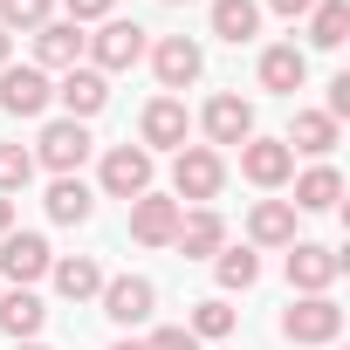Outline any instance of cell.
<instances>
[{"mask_svg":"<svg viewBox=\"0 0 350 350\" xmlns=\"http://www.w3.org/2000/svg\"><path fill=\"white\" fill-rule=\"evenodd\" d=\"M247 241H254V247H288V241H295V206H288V200H254Z\"/></svg>","mask_w":350,"mask_h":350,"instance_id":"obj_20","label":"cell"},{"mask_svg":"<svg viewBox=\"0 0 350 350\" xmlns=\"http://www.w3.org/2000/svg\"><path fill=\"white\" fill-rule=\"evenodd\" d=\"M336 200H343V172H336V165H309L302 179H295V200H288V206H295V213H329Z\"/></svg>","mask_w":350,"mask_h":350,"instance_id":"obj_21","label":"cell"},{"mask_svg":"<svg viewBox=\"0 0 350 350\" xmlns=\"http://www.w3.org/2000/svg\"><path fill=\"white\" fill-rule=\"evenodd\" d=\"M172 247L193 254V261H213V254L227 247V220H220L213 206H193V213H179V234H172Z\"/></svg>","mask_w":350,"mask_h":350,"instance_id":"obj_16","label":"cell"},{"mask_svg":"<svg viewBox=\"0 0 350 350\" xmlns=\"http://www.w3.org/2000/svg\"><path fill=\"white\" fill-rule=\"evenodd\" d=\"M186 131H193V117H186V103H179V96H151V103H144V117H137L144 151H179V144H186Z\"/></svg>","mask_w":350,"mask_h":350,"instance_id":"obj_14","label":"cell"},{"mask_svg":"<svg viewBox=\"0 0 350 350\" xmlns=\"http://www.w3.org/2000/svg\"><path fill=\"white\" fill-rule=\"evenodd\" d=\"M49 103H55V83L35 62H8V69H0V110H8V117H42Z\"/></svg>","mask_w":350,"mask_h":350,"instance_id":"obj_6","label":"cell"},{"mask_svg":"<svg viewBox=\"0 0 350 350\" xmlns=\"http://www.w3.org/2000/svg\"><path fill=\"white\" fill-rule=\"evenodd\" d=\"M323 117H329V124H336V117H350V76H336V83H329V110H323Z\"/></svg>","mask_w":350,"mask_h":350,"instance_id":"obj_33","label":"cell"},{"mask_svg":"<svg viewBox=\"0 0 350 350\" xmlns=\"http://www.w3.org/2000/svg\"><path fill=\"white\" fill-rule=\"evenodd\" d=\"M14 350H49V343H14Z\"/></svg>","mask_w":350,"mask_h":350,"instance_id":"obj_38","label":"cell"},{"mask_svg":"<svg viewBox=\"0 0 350 350\" xmlns=\"http://www.w3.org/2000/svg\"><path fill=\"white\" fill-rule=\"evenodd\" d=\"M151 76H158L165 90H186V83H200V76H206V55H200V42H193V35H165V42L151 49Z\"/></svg>","mask_w":350,"mask_h":350,"instance_id":"obj_13","label":"cell"},{"mask_svg":"<svg viewBox=\"0 0 350 350\" xmlns=\"http://www.w3.org/2000/svg\"><path fill=\"white\" fill-rule=\"evenodd\" d=\"M62 8H69V21L83 28V21H110V14H117V0H62Z\"/></svg>","mask_w":350,"mask_h":350,"instance_id":"obj_32","label":"cell"},{"mask_svg":"<svg viewBox=\"0 0 350 350\" xmlns=\"http://www.w3.org/2000/svg\"><path fill=\"white\" fill-rule=\"evenodd\" d=\"M83 62V28L76 21H42L35 28V69L49 76V69H76Z\"/></svg>","mask_w":350,"mask_h":350,"instance_id":"obj_17","label":"cell"},{"mask_svg":"<svg viewBox=\"0 0 350 350\" xmlns=\"http://www.w3.org/2000/svg\"><path fill=\"white\" fill-rule=\"evenodd\" d=\"M83 158H90V131H83L76 117L42 124V137H35V165H49L55 179H76V172H83Z\"/></svg>","mask_w":350,"mask_h":350,"instance_id":"obj_3","label":"cell"},{"mask_svg":"<svg viewBox=\"0 0 350 350\" xmlns=\"http://www.w3.org/2000/svg\"><path fill=\"white\" fill-rule=\"evenodd\" d=\"M151 309H158V288H151L144 275H117V282H103V316H110L117 329L151 323Z\"/></svg>","mask_w":350,"mask_h":350,"instance_id":"obj_12","label":"cell"},{"mask_svg":"<svg viewBox=\"0 0 350 350\" xmlns=\"http://www.w3.org/2000/svg\"><path fill=\"white\" fill-rule=\"evenodd\" d=\"M144 350H200V336H193L186 323H165V329H151V336H144Z\"/></svg>","mask_w":350,"mask_h":350,"instance_id":"obj_31","label":"cell"},{"mask_svg":"<svg viewBox=\"0 0 350 350\" xmlns=\"http://www.w3.org/2000/svg\"><path fill=\"white\" fill-rule=\"evenodd\" d=\"M213 35L220 42H254L261 35V8H254V0H213Z\"/></svg>","mask_w":350,"mask_h":350,"instance_id":"obj_24","label":"cell"},{"mask_svg":"<svg viewBox=\"0 0 350 350\" xmlns=\"http://www.w3.org/2000/svg\"><path fill=\"white\" fill-rule=\"evenodd\" d=\"M144 49H151V42H144V28H137V21H117V14H110V21H96V35H83V55H90V69H96V76L137 69V62H144Z\"/></svg>","mask_w":350,"mask_h":350,"instance_id":"obj_2","label":"cell"},{"mask_svg":"<svg viewBox=\"0 0 350 350\" xmlns=\"http://www.w3.org/2000/svg\"><path fill=\"white\" fill-rule=\"evenodd\" d=\"M35 179V151L28 144H0V193H21Z\"/></svg>","mask_w":350,"mask_h":350,"instance_id":"obj_30","label":"cell"},{"mask_svg":"<svg viewBox=\"0 0 350 350\" xmlns=\"http://www.w3.org/2000/svg\"><path fill=\"white\" fill-rule=\"evenodd\" d=\"M309 83V55L295 49V42H275V49H261V90H275V96H295Z\"/></svg>","mask_w":350,"mask_h":350,"instance_id":"obj_18","label":"cell"},{"mask_svg":"<svg viewBox=\"0 0 350 350\" xmlns=\"http://www.w3.org/2000/svg\"><path fill=\"white\" fill-rule=\"evenodd\" d=\"M200 131H206L213 151H220V144H247V137H254V103L234 96V90H220V96L200 110Z\"/></svg>","mask_w":350,"mask_h":350,"instance_id":"obj_8","label":"cell"},{"mask_svg":"<svg viewBox=\"0 0 350 350\" xmlns=\"http://www.w3.org/2000/svg\"><path fill=\"white\" fill-rule=\"evenodd\" d=\"M96 179H103L110 200H137V193H151V151H144V144H110Z\"/></svg>","mask_w":350,"mask_h":350,"instance_id":"obj_7","label":"cell"},{"mask_svg":"<svg viewBox=\"0 0 350 350\" xmlns=\"http://www.w3.org/2000/svg\"><path fill=\"white\" fill-rule=\"evenodd\" d=\"M282 336H288V343H336V336H343V309H336L329 295H295V302L282 309Z\"/></svg>","mask_w":350,"mask_h":350,"instance_id":"obj_4","label":"cell"},{"mask_svg":"<svg viewBox=\"0 0 350 350\" xmlns=\"http://www.w3.org/2000/svg\"><path fill=\"white\" fill-rule=\"evenodd\" d=\"M8 234H14V200L0 193V241H8Z\"/></svg>","mask_w":350,"mask_h":350,"instance_id":"obj_35","label":"cell"},{"mask_svg":"<svg viewBox=\"0 0 350 350\" xmlns=\"http://www.w3.org/2000/svg\"><path fill=\"white\" fill-rule=\"evenodd\" d=\"M110 350H144V343H137V336H117V343H110Z\"/></svg>","mask_w":350,"mask_h":350,"instance_id":"obj_37","label":"cell"},{"mask_svg":"<svg viewBox=\"0 0 350 350\" xmlns=\"http://www.w3.org/2000/svg\"><path fill=\"white\" fill-rule=\"evenodd\" d=\"M343 275V254L323 241H288V288L295 295H329V282Z\"/></svg>","mask_w":350,"mask_h":350,"instance_id":"obj_5","label":"cell"},{"mask_svg":"<svg viewBox=\"0 0 350 350\" xmlns=\"http://www.w3.org/2000/svg\"><path fill=\"white\" fill-rule=\"evenodd\" d=\"M165 8H186V0H165Z\"/></svg>","mask_w":350,"mask_h":350,"instance_id":"obj_39","label":"cell"},{"mask_svg":"<svg viewBox=\"0 0 350 350\" xmlns=\"http://www.w3.org/2000/svg\"><path fill=\"white\" fill-rule=\"evenodd\" d=\"M288 151H302V158H329L336 151V124L323 117V110H295V124H288V137H282Z\"/></svg>","mask_w":350,"mask_h":350,"instance_id":"obj_22","label":"cell"},{"mask_svg":"<svg viewBox=\"0 0 350 350\" xmlns=\"http://www.w3.org/2000/svg\"><path fill=\"white\" fill-rule=\"evenodd\" d=\"M186 329H193L200 343H213V336H234V309H227V295H206V302H193Z\"/></svg>","mask_w":350,"mask_h":350,"instance_id":"obj_28","label":"cell"},{"mask_svg":"<svg viewBox=\"0 0 350 350\" xmlns=\"http://www.w3.org/2000/svg\"><path fill=\"white\" fill-rule=\"evenodd\" d=\"M90 213H96V193H90L83 179H55V186H49V220H55V227H83Z\"/></svg>","mask_w":350,"mask_h":350,"instance_id":"obj_23","label":"cell"},{"mask_svg":"<svg viewBox=\"0 0 350 350\" xmlns=\"http://www.w3.org/2000/svg\"><path fill=\"white\" fill-rule=\"evenodd\" d=\"M241 172H247V186L275 193V186L295 179V151H288L282 137H247V144H241Z\"/></svg>","mask_w":350,"mask_h":350,"instance_id":"obj_9","label":"cell"},{"mask_svg":"<svg viewBox=\"0 0 350 350\" xmlns=\"http://www.w3.org/2000/svg\"><path fill=\"white\" fill-rule=\"evenodd\" d=\"M213 275H220V288H254L261 282V254L254 247H220L213 254Z\"/></svg>","mask_w":350,"mask_h":350,"instance_id":"obj_27","label":"cell"},{"mask_svg":"<svg viewBox=\"0 0 350 350\" xmlns=\"http://www.w3.org/2000/svg\"><path fill=\"white\" fill-rule=\"evenodd\" d=\"M220 186H227V158L213 144H179V151H172V200L206 206Z\"/></svg>","mask_w":350,"mask_h":350,"instance_id":"obj_1","label":"cell"},{"mask_svg":"<svg viewBox=\"0 0 350 350\" xmlns=\"http://www.w3.org/2000/svg\"><path fill=\"white\" fill-rule=\"evenodd\" d=\"M49 268H55V254H49V241H42V234H8V241H0V282L35 288Z\"/></svg>","mask_w":350,"mask_h":350,"instance_id":"obj_10","label":"cell"},{"mask_svg":"<svg viewBox=\"0 0 350 350\" xmlns=\"http://www.w3.org/2000/svg\"><path fill=\"white\" fill-rule=\"evenodd\" d=\"M316 0H268V14H282V21H295V14H309Z\"/></svg>","mask_w":350,"mask_h":350,"instance_id":"obj_34","label":"cell"},{"mask_svg":"<svg viewBox=\"0 0 350 350\" xmlns=\"http://www.w3.org/2000/svg\"><path fill=\"white\" fill-rule=\"evenodd\" d=\"M179 200H165V193H137L131 200V241L137 247H172V234H179Z\"/></svg>","mask_w":350,"mask_h":350,"instance_id":"obj_11","label":"cell"},{"mask_svg":"<svg viewBox=\"0 0 350 350\" xmlns=\"http://www.w3.org/2000/svg\"><path fill=\"white\" fill-rule=\"evenodd\" d=\"M42 323H49V309H42L35 288H0V329H8L14 343H35Z\"/></svg>","mask_w":350,"mask_h":350,"instance_id":"obj_19","label":"cell"},{"mask_svg":"<svg viewBox=\"0 0 350 350\" xmlns=\"http://www.w3.org/2000/svg\"><path fill=\"white\" fill-rule=\"evenodd\" d=\"M55 103H62L76 124H90V117L110 103V76H96L90 62H76V69H62V83H55Z\"/></svg>","mask_w":350,"mask_h":350,"instance_id":"obj_15","label":"cell"},{"mask_svg":"<svg viewBox=\"0 0 350 350\" xmlns=\"http://www.w3.org/2000/svg\"><path fill=\"white\" fill-rule=\"evenodd\" d=\"M350 42V0H316L309 8V49H343Z\"/></svg>","mask_w":350,"mask_h":350,"instance_id":"obj_25","label":"cell"},{"mask_svg":"<svg viewBox=\"0 0 350 350\" xmlns=\"http://www.w3.org/2000/svg\"><path fill=\"white\" fill-rule=\"evenodd\" d=\"M8 62H14V35H8V28H0V69H8Z\"/></svg>","mask_w":350,"mask_h":350,"instance_id":"obj_36","label":"cell"},{"mask_svg":"<svg viewBox=\"0 0 350 350\" xmlns=\"http://www.w3.org/2000/svg\"><path fill=\"white\" fill-rule=\"evenodd\" d=\"M42 21H55V0H0V28H21V35H35Z\"/></svg>","mask_w":350,"mask_h":350,"instance_id":"obj_29","label":"cell"},{"mask_svg":"<svg viewBox=\"0 0 350 350\" xmlns=\"http://www.w3.org/2000/svg\"><path fill=\"white\" fill-rule=\"evenodd\" d=\"M49 275H55V288H62L69 302H90V295H103V268H96L90 254H69V261H55Z\"/></svg>","mask_w":350,"mask_h":350,"instance_id":"obj_26","label":"cell"}]
</instances>
